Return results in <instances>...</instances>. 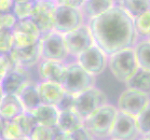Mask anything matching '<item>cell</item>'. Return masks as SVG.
I'll return each instance as SVG.
<instances>
[{
	"label": "cell",
	"mask_w": 150,
	"mask_h": 140,
	"mask_svg": "<svg viewBox=\"0 0 150 140\" xmlns=\"http://www.w3.org/2000/svg\"><path fill=\"white\" fill-rule=\"evenodd\" d=\"M94 45L111 56L118 51L133 49L138 36L133 19L120 5H115L87 23Z\"/></svg>",
	"instance_id": "6da1fadb"
},
{
	"label": "cell",
	"mask_w": 150,
	"mask_h": 140,
	"mask_svg": "<svg viewBox=\"0 0 150 140\" xmlns=\"http://www.w3.org/2000/svg\"><path fill=\"white\" fill-rule=\"evenodd\" d=\"M117 111L116 107L107 104L85 119L83 125L94 139L109 137Z\"/></svg>",
	"instance_id": "7a4b0ae2"
},
{
	"label": "cell",
	"mask_w": 150,
	"mask_h": 140,
	"mask_svg": "<svg viewBox=\"0 0 150 140\" xmlns=\"http://www.w3.org/2000/svg\"><path fill=\"white\" fill-rule=\"evenodd\" d=\"M95 77L88 73L76 63L67 65L66 73L62 87L65 92L76 96L95 85Z\"/></svg>",
	"instance_id": "3957f363"
},
{
	"label": "cell",
	"mask_w": 150,
	"mask_h": 140,
	"mask_svg": "<svg viewBox=\"0 0 150 140\" xmlns=\"http://www.w3.org/2000/svg\"><path fill=\"white\" fill-rule=\"evenodd\" d=\"M108 65L114 77L125 83L139 69L133 49L124 50L109 56Z\"/></svg>",
	"instance_id": "277c9868"
},
{
	"label": "cell",
	"mask_w": 150,
	"mask_h": 140,
	"mask_svg": "<svg viewBox=\"0 0 150 140\" xmlns=\"http://www.w3.org/2000/svg\"><path fill=\"white\" fill-rule=\"evenodd\" d=\"M55 4L53 31L64 36L85 24L83 15L79 9L60 5L56 2Z\"/></svg>",
	"instance_id": "5b68a950"
},
{
	"label": "cell",
	"mask_w": 150,
	"mask_h": 140,
	"mask_svg": "<svg viewBox=\"0 0 150 140\" xmlns=\"http://www.w3.org/2000/svg\"><path fill=\"white\" fill-rule=\"evenodd\" d=\"M105 105H107V97L105 92L92 87L75 97L74 110L85 120Z\"/></svg>",
	"instance_id": "8992f818"
},
{
	"label": "cell",
	"mask_w": 150,
	"mask_h": 140,
	"mask_svg": "<svg viewBox=\"0 0 150 140\" xmlns=\"http://www.w3.org/2000/svg\"><path fill=\"white\" fill-rule=\"evenodd\" d=\"M41 59L64 62L68 58L64 36L55 31L42 36L40 38Z\"/></svg>",
	"instance_id": "52a82bcc"
},
{
	"label": "cell",
	"mask_w": 150,
	"mask_h": 140,
	"mask_svg": "<svg viewBox=\"0 0 150 140\" xmlns=\"http://www.w3.org/2000/svg\"><path fill=\"white\" fill-rule=\"evenodd\" d=\"M11 32L15 49H23L33 46L39 42L42 37L39 29L31 19L18 20Z\"/></svg>",
	"instance_id": "ba28073f"
},
{
	"label": "cell",
	"mask_w": 150,
	"mask_h": 140,
	"mask_svg": "<svg viewBox=\"0 0 150 140\" xmlns=\"http://www.w3.org/2000/svg\"><path fill=\"white\" fill-rule=\"evenodd\" d=\"M64 43L69 56L76 57L94 45L93 38L87 23L64 35Z\"/></svg>",
	"instance_id": "9c48e42d"
},
{
	"label": "cell",
	"mask_w": 150,
	"mask_h": 140,
	"mask_svg": "<svg viewBox=\"0 0 150 140\" xmlns=\"http://www.w3.org/2000/svg\"><path fill=\"white\" fill-rule=\"evenodd\" d=\"M76 63L92 76L100 75L108 65V56L93 45L76 57Z\"/></svg>",
	"instance_id": "30bf717a"
},
{
	"label": "cell",
	"mask_w": 150,
	"mask_h": 140,
	"mask_svg": "<svg viewBox=\"0 0 150 140\" xmlns=\"http://www.w3.org/2000/svg\"><path fill=\"white\" fill-rule=\"evenodd\" d=\"M140 134L136 118L117 111L109 137L114 140H136Z\"/></svg>",
	"instance_id": "8fae6325"
},
{
	"label": "cell",
	"mask_w": 150,
	"mask_h": 140,
	"mask_svg": "<svg viewBox=\"0 0 150 140\" xmlns=\"http://www.w3.org/2000/svg\"><path fill=\"white\" fill-rule=\"evenodd\" d=\"M150 102L149 95L141 92L127 89L118 99V111L136 118Z\"/></svg>",
	"instance_id": "7c38bea8"
},
{
	"label": "cell",
	"mask_w": 150,
	"mask_h": 140,
	"mask_svg": "<svg viewBox=\"0 0 150 140\" xmlns=\"http://www.w3.org/2000/svg\"><path fill=\"white\" fill-rule=\"evenodd\" d=\"M56 4L55 1L39 0L35 6L31 20L37 25L42 36L53 31V16Z\"/></svg>",
	"instance_id": "4fadbf2b"
},
{
	"label": "cell",
	"mask_w": 150,
	"mask_h": 140,
	"mask_svg": "<svg viewBox=\"0 0 150 140\" xmlns=\"http://www.w3.org/2000/svg\"><path fill=\"white\" fill-rule=\"evenodd\" d=\"M28 83H30L28 76L23 68L14 65L0 82V87L3 95H18Z\"/></svg>",
	"instance_id": "5bb4252c"
},
{
	"label": "cell",
	"mask_w": 150,
	"mask_h": 140,
	"mask_svg": "<svg viewBox=\"0 0 150 140\" xmlns=\"http://www.w3.org/2000/svg\"><path fill=\"white\" fill-rule=\"evenodd\" d=\"M38 65V74L42 81L62 85L67 68V65L64 62L41 59Z\"/></svg>",
	"instance_id": "9a60e30c"
},
{
	"label": "cell",
	"mask_w": 150,
	"mask_h": 140,
	"mask_svg": "<svg viewBox=\"0 0 150 140\" xmlns=\"http://www.w3.org/2000/svg\"><path fill=\"white\" fill-rule=\"evenodd\" d=\"M14 65L21 68H26L38 64L41 60L40 40L39 42L31 47L23 49H13L8 54Z\"/></svg>",
	"instance_id": "2e32d148"
},
{
	"label": "cell",
	"mask_w": 150,
	"mask_h": 140,
	"mask_svg": "<svg viewBox=\"0 0 150 140\" xmlns=\"http://www.w3.org/2000/svg\"><path fill=\"white\" fill-rule=\"evenodd\" d=\"M40 101L42 105L57 107L64 95V90L60 84L48 81H41L38 84Z\"/></svg>",
	"instance_id": "e0dca14e"
},
{
	"label": "cell",
	"mask_w": 150,
	"mask_h": 140,
	"mask_svg": "<svg viewBox=\"0 0 150 140\" xmlns=\"http://www.w3.org/2000/svg\"><path fill=\"white\" fill-rule=\"evenodd\" d=\"M18 95H4L0 102V117L4 121L14 120L24 112Z\"/></svg>",
	"instance_id": "ac0fdd59"
},
{
	"label": "cell",
	"mask_w": 150,
	"mask_h": 140,
	"mask_svg": "<svg viewBox=\"0 0 150 140\" xmlns=\"http://www.w3.org/2000/svg\"><path fill=\"white\" fill-rule=\"evenodd\" d=\"M113 6H115V1L111 0H87L81 6L80 11L83 15L84 21L87 19L89 23L91 19L100 16Z\"/></svg>",
	"instance_id": "d6986e66"
},
{
	"label": "cell",
	"mask_w": 150,
	"mask_h": 140,
	"mask_svg": "<svg viewBox=\"0 0 150 140\" xmlns=\"http://www.w3.org/2000/svg\"><path fill=\"white\" fill-rule=\"evenodd\" d=\"M35 117L38 124L47 127H55L58 122L59 111L52 106L41 105L31 112Z\"/></svg>",
	"instance_id": "ffe728a7"
},
{
	"label": "cell",
	"mask_w": 150,
	"mask_h": 140,
	"mask_svg": "<svg viewBox=\"0 0 150 140\" xmlns=\"http://www.w3.org/2000/svg\"><path fill=\"white\" fill-rule=\"evenodd\" d=\"M25 111L32 112L41 105L38 84L28 83L18 95Z\"/></svg>",
	"instance_id": "44dd1931"
},
{
	"label": "cell",
	"mask_w": 150,
	"mask_h": 140,
	"mask_svg": "<svg viewBox=\"0 0 150 140\" xmlns=\"http://www.w3.org/2000/svg\"><path fill=\"white\" fill-rule=\"evenodd\" d=\"M83 122L84 120L79 114L74 109H71V110L59 112L58 122H57L56 126L62 132L69 134L76 130V128L83 125Z\"/></svg>",
	"instance_id": "7402d4cb"
},
{
	"label": "cell",
	"mask_w": 150,
	"mask_h": 140,
	"mask_svg": "<svg viewBox=\"0 0 150 140\" xmlns=\"http://www.w3.org/2000/svg\"><path fill=\"white\" fill-rule=\"evenodd\" d=\"M128 89L150 95V72L139 68L126 82Z\"/></svg>",
	"instance_id": "603a6c76"
},
{
	"label": "cell",
	"mask_w": 150,
	"mask_h": 140,
	"mask_svg": "<svg viewBox=\"0 0 150 140\" xmlns=\"http://www.w3.org/2000/svg\"><path fill=\"white\" fill-rule=\"evenodd\" d=\"M120 6L134 20L150 10V0H125Z\"/></svg>",
	"instance_id": "cb8c5ba5"
},
{
	"label": "cell",
	"mask_w": 150,
	"mask_h": 140,
	"mask_svg": "<svg viewBox=\"0 0 150 140\" xmlns=\"http://www.w3.org/2000/svg\"><path fill=\"white\" fill-rule=\"evenodd\" d=\"M133 50L139 68L150 72V41L148 39L139 41Z\"/></svg>",
	"instance_id": "d4e9b609"
},
{
	"label": "cell",
	"mask_w": 150,
	"mask_h": 140,
	"mask_svg": "<svg viewBox=\"0 0 150 140\" xmlns=\"http://www.w3.org/2000/svg\"><path fill=\"white\" fill-rule=\"evenodd\" d=\"M35 2L33 0H18L14 1L12 14L17 20L30 19L32 16Z\"/></svg>",
	"instance_id": "484cf974"
},
{
	"label": "cell",
	"mask_w": 150,
	"mask_h": 140,
	"mask_svg": "<svg viewBox=\"0 0 150 140\" xmlns=\"http://www.w3.org/2000/svg\"><path fill=\"white\" fill-rule=\"evenodd\" d=\"M24 137L18 122L15 120L4 121L3 129L1 133V140H17Z\"/></svg>",
	"instance_id": "4316f807"
},
{
	"label": "cell",
	"mask_w": 150,
	"mask_h": 140,
	"mask_svg": "<svg viewBox=\"0 0 150 140\" xmlns=\"http://www.w3.org/2000/svg\"><path fill=\"white\" fill-rule=\"evenodd\" d=\"M14 120L18 122L24 137H29L35 127L38 125V122L35 121L33 114L28 111H24L23 114H21L19 117L14 119Z\"/></svg>",
	"instance_id": "83f0119b"
},
{
	"label": "cell",
	"mask_w": 150,
	"mask_h": 140,
	"mask_svg": "<svg viewBox=\"0 0 150 140\" xmlns=\"http://www.w3.org/2000/svg\"><path fill=\"white\" fill-rule=\"evenodd\" d=\"M133 22L137 36L148 38L150 36V10L134 19Z\"/></svg>",
	"instance_id": "f1b7e54d"
},
{
	"label": "cell",
	"mask_w": 150,
	"mask_h": 140,
	"mask_svg": "<svg viewBox=\"0 0 150 140\" xmlns=\"http://www.w3.org/2000/svg\"><path fill=\"white\" fill-rule=\"evenodd\" d=\"M14 48L11 30H0V54L8 55Z\"/></svg>",
	"instance_id": "f546056e"
},
{
	"label": "cell",
	"mask_w": 150,
	"mask_h": 140,
	"mask_svg": "<svg viewBox=\"0 0 150 140\" xmlns=\"http://www.w3.org/2000/svg\"><path fill=\"white\" fill-rule=\"evenodd\" d=\"M139 131L143 136H146L150 134V102L144 109L136 117Z\"/></svg>",
	"instance_id": "4dcf8cb0"
},
{
	"label": "cell",
	"mask_w": 150,
	"mask_h": 140,
	"mask_svg": "<svg viewBox=\"0 0 150 140\" xmlns=\"http://www.w3.org/2000/svg\"><path fill=\"white\" fill-rule=\"evenodd\" d=\"M54 127H47L38 124L29 136L30 140H52Z\"/></svg>",
	"instance_id": "1f68e13d"
},
{
	"label": "cell",
	"mask_w": 150,
	"mask_h": 140,
	"mask_svg": "<svg viewBox=\"0 0 150 140\" xmlns=\"http://www.w3.org/2000/svg\"><path fill=\"white\" fill-rule=\"evenodd\" d=\"M69 140H95L88 129L82 125L68 134Z\"/></svg>",
	"instance_id": "d6a6232c"
},
{
	"label": "cell",
	"mask_w": 150,
	"mask_h": 140,
	"mask_svg": "<svg viewBox=\"0 0 150 140\" xmlns=\"http://www.w3.org/2000/svg\"><path fill=\"white\" fill-rule=\"evenodd\" d=\"M17 21L12 13H0V30H12Z\"/></svg>",
	"instance_id": "836d02e7"
},
{
	"label": "cell",
	"mask_w": 150,
	"mask_h": 140,
	"mask_svg": "<svg viewBox=\"0 0 150 140\" xmlns=\"http://www.w3.org/2000/svg\"><path fill=\"white\" fill-rule=\"evenodd\" d=\"M75 97H76L75 95H70V93L65 92L64 97L62 98L61 102L58 104V106L56 107V108L58 109V111L62 112V111L74 109Z\"/></svg>",
	"instance_id": "e575fe53"
},
{
	"label": "cell",
	"mask_w": 150,
	"mask_h": 140,
	"mask_svg": "<svg viewBox=\"0 0 150 140\" xmlns=\"http://www.w3.org/2000/svg\"><path fill=\"white\" fill-rule=\"evenodd\" d=\"M14 66L11 59L8 55H2L0 54V82L4 79V77L7 75L10 68Z\"/></svg>",
	"instance_id": "d590c367"
},
{
	"label": "cell",
	"mask_w": 150,
	"mask_h": 140,
	"mask_svg": "<svg viewBox=\"0 0 150 140\" xmlns=\"http://www.w3.org/2000/svg\"><path fill=\"white\" fill-rule=\"evenodd\" d=\"M13 5L12 0H0V13H12Z\"/></svg>",
	"instance_id": "8d00e7d4"
},
{
	"label": "cell",
	"mask_w": 150,
	"mask_h": 140,
	"mask_svg": "<svg viewBox=\"0 0 150 140\" xmlns=\"http://www.w3.org/2000/svg\"><path fill=\"white\" fill-rule=\"evenodd\" d=\"M57 4L60 5H65V6L68 7H72V8H76V9H79L81 8V6L83 5L84 1L83 0H64V1H55Z\"/></svg>",
	"instance_id": "74e56055"
},
{
	"label": "cell",
	"mask_w": 150,
	"mask_h": 140,
	"mask_svg": "<svg viewBox=\"0 0 150 140\" xmlns=\"http://www.w3.org/2000/svg\"><path fill=\"white\" fill-rule=\"evenodd\" d=\"M52 140H69L68 134L62 132L58 127L55 126L54 127V134H53Z\"/></svg>",
	"instance_id": "f35d334b"
},
{
	"label": "cell",
	"mask_w": 150,
	"mask_h": 140,
	"mask_svg": "<svg viewBox=\"0 0 150 140\" xmlns=\"http://www.w3.org/2000/svg\"><path fill=\"white\" fill-rule=\"evenodd\" d=\"M3 124H4V120L0 117V136H1V133H2V129H3Z\"/></svg>",
	"instance_id": "ab89813d"
},
{
	"label": "cell",
	"mask_w": 150,
	"mask_h": 140,
	"mask_svg": "<svg viewBox=\"0 0 150 140\" xmlns=\"http://www.w3.org/2000/svg\"><path fill=\"white\" fill-rule=\"evenodd\" d=\"M3 92H2V90H1V87H0V102L2 100V97H3Z\"/></svg>",
	"instance_id": "60d3db41"
},
{
	"label": "cell",
	"mask_w": 150,
	"mask_h": 140,
	"mask_svg": "<svg viewBox=\"0 0 150 140\" xmlns=\"http://www.w3.org/2000/svg\"><path fill=\"white\" fill-rule=\"evenodd\" d=\"M17 140H30L28 137H23V138H20V139H17Z\"/></svg>",
	"instance_id": "b9f144b4"
},
{
	"label": "cell",
	"mask_w": 150,
	"mask_h": 140,
	"mask_svg": "<svg viewBox=\"0 0 150 140\" xmlns=\"http://www.w3.org/2000/svg\"><path fill=\"white\" fill-rule=\"evenodd\" d=\"M139 140H150V139H148L147 137H146V136H143L142 138H140Z\"/></svg>",
	"instance_id": "7bdbcfd3"
},
{
	"label": "cell",
	"mask_w": 150,
	"mask_h": 140,
	"mask_svg": "<svg viewBox=\"0 0 150 140\" xmlns=\"http://www.w3.org/2000/svg\"><path fill=\"white\" fill-rule=\"evenodd\" d=\"M146 137H147V138H148V139H150V134H148V136H146Z\"/></svg>",
	"instance_id": "ee69618b"
},
{
	"label": "cell",
	"mask_w": 150,
	"mask_h": 140,
	"mask_svg": "<svg viewBox=\"0 0 150 140\" xmlns=\"http://www.w3.org/2000/svg\"><path fill=\"white\" fill-rule=\"evenodd\" d=\"M148 40L150 41V36H149V37H148Z\"/></svg>",
	"instance_id": "f6af8a7d"
},
{
	"label": "cell",
	"mask_w": 150,
	"mask_h": 140,
	"mask_svg": "<svg viewBox=\"0 0 150 140\" xmlns=\"http://www.w3.org/2000/svg\"><path fill=\"white\" fill-rule=\"evenodd\" d=\"M110 140H114V139H110Z\"/></svg>",
	"instance_id": "bcb514c9"
},
{
	"label": "cell",
	"mask_w": 150,
	"mask_h": 140,
	"mask_svg": "<svg viewBox=\"0 0 150 140\" xmlns=\"http://www.w3.org/2000/svg\"><path fill=\"white\" fill-rule=\"evenodd\" d=\"M0 140H1V139H0Z\"/></svg>",
	"instance_id": "7dc6e473"
}]
</instances>
